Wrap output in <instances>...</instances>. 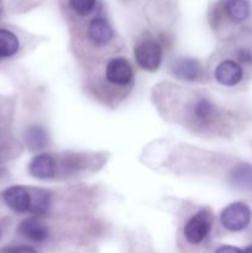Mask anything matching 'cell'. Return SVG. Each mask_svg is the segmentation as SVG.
<instances>
[{"instance_id":"1","label":"cell","mask_w":252,"mask_h":253,"mask_svg":"<svg viewBox=\"0 0 252 253\" xmlns=\"http://www.w3.org/2000/svg\"><path fill=\"white\" fill-rule=\"evenodd\" d=\"M212 226V214L209 209H202L193 215L184 226V237L189 244L199 245L207 239Z\"/></svg>"},{"instance_id":"2","label":"cell","mask_w":252,"mask_h":253,"mask_svg":"<svg viewBox=\"0 0 252 253\" xmlns=\"http://www.w3.org/2000/svg\"><path fill=\"white\" fill-rule=\"evenodd\" d=\"M133 56L141 68L155 72L160 68L162 62V47L155 40H143L135 46Z\"/></svg>"},{"instance_id":"3","label":"cell","mask_w":252,"mask_h":253,"mask_svg":"<svg viewBox=\"0 0 252 253\" xmlns=\"http://www.w3.org/2000/svg\"><path fill=\"white\" fill-rule=\"evenodd\" d=\"M251 217V209L244 203L236 202L227 205L222 210L221 215H220V221L226 230L237 232L249 226Z\"/></svg>"},{"instance_id":"4","label":"cell","mask_w":252,"mask_h":253,"mask_svg":"<svg viewBox=\"0 0 252 253\" xmlns=\"http://www.w3.org/2000/svg\"><path fill=\"white\" fill-rule=\"evenodd\" d=\"M105 78L109 83L118 86H125L133 78V69L130 62L124 57H115L106 64Z\"/></svg>"},{"instance_id":"5","label":"cell","mask_w":252,"mask_h":253,"mask_svg":"<svg viewBox=\"0 0 252 253\" xmlns=\"http://www.w3.org/2000/svg\"><path fill=\"white\" fill-rule=\"evenodd\" d=\"M5 204L15 212H30L31 208V194L30 189L22 185H12L2 193Z\"/></svg>"},{"instance_id":"6","label":"cell","mask_w":252,"mask_h":253,"mask_svg":"<svg viewBox=\"0 0 252 253\" xmlns=\"http://www.w3.org/2000/svg\"><path fill=\"white\" fill-rule=\"evenodd\" d=\"M19 234L25 239L36 244H41L48 239L49 230L47 225L39 216H31L25 219L17 229Z\"/></svg>"},{"instance_id":"7","label":"cell","mask_w":252,"mask_h":253,"mask_svg":"<svg viewBox=\"0 0 252 253\" xmlns=\"http://www.w3.org/2000/svg\"><path fill=\"white\" fill-rule=\"evenodd\" d=\"M242 74L244 72L241 66L231 59L222 61L215 68V79L225 86H234L239 84L242 79Z\"/></svg>"},{"instance_id":"8","label":"cell","mask_w":252,"mask_h":253,"mask_svg":"<svg viewBox=\"0 0 252 253\" xmlns=\"http://www.w3.org/2000/svg\"><path fill=\"white\" fill-rule=\"evenodd\" d=\"M88 37L95 46H105L113 40L114 30L108 20L101 16H96L89 22Z\"/></svg>"},{"instance_id":"9","label":"cell","mask_w":252,"mask_h":253,"mask_svg":"<svg viewBox=\"0 0 252 253\" xmlns=\"http://www.w3.org/2000/svg\"><path fill=\"white\" fill-rule=\"evenodd\" d=\"M56 160L48 153L37 155L29 165L30 174L37 179H51L56 174Z\"/></svg>"},{"instance_id":"10","label":"cell","mask_w":252,"mask_h":253,"mask_svg":"<svg viewBox=\"0 0 252 253\" xmlns=\"http://www.w3.org/2000/svg\"><path fill=\"white\" fill-rule=\"evenodd\" d=\"M172 72L178 79L192 82L199 78L200 73H202V67L197 59L180 58L174 62Z\"/></svg>"},{"instance_id":"11","label":"cell","mask_w":252,"mask_h":253,"mask_svg":"<svg viewBox=\"0 0 252 253\" xmlns=\"http://www.w3.org/2000/svg\"><path fill=\"white\" fill-rule=\"evenodd\" d=\"M24 138L27 147L32 151L42 150V148L46 147L47 142H48V136H47L46 130L39 125H32L27 127L25 131Z\"/></svg>"},{"instance_id":"12","label":"cell","mask_w":252,"mask_h":253,"mask_svg":"<svg viewBox=\"0 0 252 253\" xmlns=\"http://www.w3.org/2000/svg\"><path fill=\"white\" fill-rule=\"evenodd\" d=\"M30 194H31V208L30 212L34 216H42L47 212L51 203L49 193L43 189H36V188H29Z\"/></svg>"},{"instance_id":"13","label":"cell","mask_w":252,"mask_h":253,"mask_svg":"<svg viewBox=\"0 0 252 253\" xmlns=\"http://www.w3.org/2000/svg\"><path fill=\"white\" fill-rule=\"evenodd\" d=\"M225 11L232 21L241 22L250 16L251 5L249 0H226Z\"/></svg>"},{"instance_id":"14","label":"cell","mask_w":252,"mask_h":253,"mask_svg":"<svg viewBox=\"0 0 252 253\" xmlns=\"http://www.w3.org/2000/svg\"><path fill=\"white\" fill-rule=\"evenodd\" d=\"M20 48V42L14 32L0 29V58H10L15 56Z\"/></svg>"},{"instance_id":"15","label":"cell","mask_w":252,"mask_h":253,"mask_svg":"<svg viewBox=\"0 0 252 253\" xmlns=\"http://www.w3.org/2000/svg\"><path fill=\"white\" fill-rule=\"evenodd\" d=\"M231 182L240 189L252 190V166L240 165L231 172Z\"/></svg>"},{"instance_id":"16","label":"cell","mask_w":252,"mask_h":253,"mask_svg":"<svg viewBox=\"0 0 252 253\" xmlns=\"http://www.w3.org/2000/svg\"><path fill=\"white\" fill-rule=\"evenodd\" d=\"M193 115L198 121L207 124L212 120L215 115V106L209 99L202 98L193 106Z\"/></svg>"},{"instance_id":"17","label":"cell","mask_w":252,"mask_h":253,"mask_svg":"<svg viewBox=\"0 0 252 253\" xmlns=\"http://www.w3.org/2000/svg\"><path fill=\"white\" fill-rule=\"evenodd\" d=\"M69 5L79 16H86L94 10L96 0H69Z\"/></svg>"},{"instance_id":"18","label":"cell","mask_w":252,"mask_h":253,"mask_svg":"<svg viewBox=\"0 0 252 253\" xmlns=\"http://www.w3.org/2000/svg\"><path fill=\"white\" fill-rule=\"evenodd\" d=\"M1 253H37V251L30 246H14L7 247Z\"/></svg>"},{"instance_id":"19","label":"cell","mask_w":252,"mask_h":253,"mask_svg":"<svg viewBox=\"0 0 252 253\" xmlns=\"http://www.w3.org/2000/svg\"><path fill=\"white\" fill-rule=\"evenodd\" d=\"M215 253H244V251H241L240 249H237V247H234V246H221L219 247V249L216 250V252Z\"/></svg>"},{"instance_id":"20","label":"cell","mask_w":252,"mask_h":253,"mask_svg":"<svg viewBox=\"0 0 252 253\" xmlns=\"http://www.w3.org/2000/svg\"><path fill=\"white\" fill-rule=\"evenodd\" d=\"M239 59L244 63H249L252 61L251 52L247 51V49H241V51H239Z\"/></svg>"},{"instance_id":"21","label":"cell","mask_w":252,"mask_h":253,"mask_svg":"<svg viewBox=\"0 0 252 253\" xmlns=\"http://www.w3.org/2000/svg\"><path fill=\"white\" fill-rule=\"evenodd\" d=\"M244 253H252V246H249L246 250H245Z\"/></svg>"},{"instance_id":"22","label":"cell","mask_w":252,"mask_h":253,"mask_svg":"<svg viewBox=\"0 0 252 253\" xmlns=\"http://www.w3.org/2000/svg\"><path fill=\"white\" fill-rule=\"evenodd\" d=\"M1 237H2V230L1 227H0V240H1Z\"/></svg>"}]
</instances>
